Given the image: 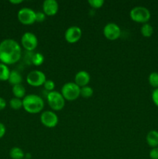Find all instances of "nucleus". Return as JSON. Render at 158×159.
<instances>
[{"label":"nucleus","instance_id":"22","mask_svg":"<svg viewBox=\"0 0 158 159\" xmlns=\"http://www.w3.org/2000/svg\"><path fill=\"white\" fill-rule=\"evenodd\" d=\"M149 84L151 85L153 88H158V72L156 71H153L149 75L148 77Z\"/></svg>","mask_w":158,"mask_h":159},{"label":"nucleus","instance_id":"5","mask_svg":"<svg viewBox=\"0 0 158 159\" xmlns=\"http://www.w3.org/2000/svg\"><path fill=\"white\" fill-rule=\"evenodd\" d=\"M48 105L54 111L61 110L65 106V99L61 93L58 91L50 92L46 96Z\"/></svg>","mask_w":158,"mask_h":159},{"label":"nucleus","instance_id":"12","mask_svg":"<svg viewBox=\"0 0 158 159\" xmlns=\"http://www.w3.org/2000/svg\"><path fill=\"white\" fill-rule=\"evenodd\" d=\"M43 12L46 16H54L59 9V5L56 0H45L43 2Z\"/></svg>","mask_w":158,"mask_h":159},{"label":"nucleus","instance_id":"31","mask_svg":"<svg viewBox=\"0 0 158 159\" xmlns=\"http://www.w3.org/2000/svg\"><path fill=\"white\" fill-rule=\"evenodd\" d=\"M9 2L12 3V4H15V5H18L20 4V3L23 2V0H10Z\"/></svg>","mask_w":158,"mask_h":159},{"label":"nucleus","instance_id":"16","mask_svg":"<svg viewBox=\"0 0 158 159\" xmlns=\"http://www.w3.org/2000/svg\"><path fill=\"white\" fill-rule=\"evenodd\" d=\"M12 92L14 97L15 98L23 99L26 96V89L22 84L13 85L12 88Z\"/></svg>","mask_w":158,"mask_h":159},{"label":"nucleus","instance_id":"11","mask_svg":"<svg viewBox=\"0 0 158 159\" xmlns=\"http://www.w3.org/2000/svg\"><path fill=\"white\" fill-rule=\"evenodd\" d=\"M82 36V30L79 26H71L65 30L64 38L67 42L74 43L78 41Z\"/></svg>","mask_w":158,"mask_h":159},{"label":"nucleus","instance_id":"6","mask_svg":"<svg viewBox=\"0 0 158 159\" xmlns=\"http://www.w3.org/2000/svg\"><path fill=\"white\" fill-rule=\"evenodd\" d=\"M17 18L22 24L31 25L36 22V12L30 8H21L17 12Z\"/></svg>","mask_w":158,"mask_h":159},{"label":"nucleus","instance_id":"8","mask_svg":"<svg viewBox=\"0 0 158 159\" xmlns=\"http://www.w3.org/2000/svg\"><path fill=\"white\" fill-rule=\"evenodd\" d=\"M21 44L26 51H32L38 45V39L36 34L31 32H26L21 37Z\"/></svg>","mask_w":158,"mask_h":159},{"label":"nucleus","instance_id":"1","mask_svg":"<svg viewBox=\"0 0 158 159\" xmlns=\"http://www.w3.org/2000/svg\"><path fill=\"white\" fill-rule=\"evenodd\" d=\"M22 48L13 39L7 38L0 42V62L6 65H14L20 61Z\"/></svg>","mask_w":158,"mask_h":159},{"label":"nucleus","instance_id":"10","mask_svg":"<svg viewBox=\"0 0 158 159\" xmlns=\"http://www.w3.org/2000/svg\"><path fill=\"white\" fill-rule=\"evenodd\" d=\"M103 34L109 40H116L121 35V29L116 23H108L103 28Z\"/></svg>","mask_w":158,"mask_h":159},{"label":"nucleus","instance_id":"15","mask_svg":"<svg viewBox=\"0 0 158 159\" xmlns=\"http://www.w3.org/2000/svg\"><path fill=\"white\" fill-rule=\"evenodd\" d=\"M8 82H9V84H11L12 86L15 85L22 84V82H23L22 75L20 74V71H16V70H12V71H10V75H9Z\"/></svg>","mask_w":158,"mask_h":159},{"label":"nucleus","instance_id":"28","mask_svg":"<svg viewBox=\"0 0 158 159\" xmlns=\"http://www.w3.org/2000/svg\"><path fill=\"white\" fill-rule=\"evenodd\" d=\"M149 155H150V158L151 159H158V147L153 148L150 150Z\"/></svg>","mask_w":158,"mask_h":159},{"label":"nucleus","instance_id":"21","mask_svg":"<svg viewBox=\"0 0 158 159\" xmlns=\"http://www.w3.org/2000/svg\"><path fill=\"white\" fill-rule=\"evenodd\" d=\"M9 106L12 110H18L23 107V99L13 97L9 100Z\"/></svg>","mask_w":158,"mask_h":159},{"label":"nucleus","instance_id":"23","mask_svg":"<svg viewBox=\"0 0 158 159\" xmlns=\"http://www.w3.org/2000/svg\"><path fill=\"white\" fill-rule=\"evenodd\" d=\"M93 93V89L91 87L88 86V85H86V86H84L81 88L80 90V96H82L83 98H85V99H88V98H90L92 96Z\"/></svg>","mask_w":158,"mask_h":159},{"label":"nucleus","instance_id":"7","mask_svg":"<svg viewBox=\"0 0 158 159\" xmlns=\"http://www.w3.org/2000/svg\"><path fill=\"white\" fill-rule=\"evenodd\" d=\"M46 75L40 70H33L26 75V82L31 86H41L46 82Z\"/></svg>","mask_w":158,"mask_h":159},{"label":"nucleus","instance_id":"2","mask_svg":"<svg viewBox=\"0 0 158 159\" xmlns=\"http://www.w3.org/2000/svg\"><path fill=\"white\" fill-rule=\"evenodd\" d=\"M23 107L27 113L36 114L43 110L44 107V101L38 95H26L23 99Z\"/></svg>","mask_w":158,"mask_h":159},{"label":"nucleus","instance_id":"13","mask_svg":"<svg viewBox=\"0 0 158 159\" xmlns=\"http://www.w3.org/2000/svg\"><path fill=\"white\" fill-rule=\"evenodd\" d=\"M91 80V76L90 74L86 71H79L76 73L74 76V82L78 85L80 88L88 85Z\"/></svg>","mask_w":158,"mask_h":159},{"label":"nucleus","instance_id":"32","mask_svg":"<svg viewBox=\"0 0 158 159\" xmlns=\"http://www.w3.org/2000/svg\"><path fill=\"white\" fill-rule=\"evenodd\" d=\"M24 159H26V158H24Z\"/></svg>","mask_w":158,"mask_h":159},{"label":"nucleus","instance_id":"30","mask_svg":"<svg viewBox=\"0 0 158 159\" xmlns=\"http://www.w3.org/2000/svg\"><path fill=\"white\" fill-rule=\"evenodd\" d=\"M6 107V101L2 97H0V110H4Z\"/></svg>","mask_w":158,"mask_h":159},{"label":"nucleus","instance_id":"17","mask_svg":"<svg viewBox=\"0 0 158 159\" xmlns=\"http://www.w3.org/2000/svg\"><path fill=\"white\" fill-rule=\"evenodd\" d=\"M9 157L12 159H24L25 153L20 148L13 147L9 151Z\"/></svg>","mask_w":158,"mask_h":159},{"label":"nucleus","instance_id":"29","mask_svg":"<svg viewBox=\"0 0 158 159\" xmlns=\"http://www.w3.org/2000/svg\"><path fill=\"white\" fill-rule=\"evenodd\" d=\"M6 126H5L2 123L0 122V139H1V138H2L3 137L5 136V134H6Z\"/></svg>","mask_w":158,"mask_h":159},{"label":"nucleus","instance_id":"14","mask_svg":"<svg viewBox=\"0 0 158 159\" xmlns=\"http://www.w3.org/2000/svg\"><path fill=\"white\" fill-rule=\"evenodd\" d=\"M147 143L150 147L153 148L158 147V131L155 130H152L147 133L146 137Z\"/></svg>","mask_w":158,"mask_h":159},{"label":"nucleus","instance_id":"18","mask_svg":"<svg viewBox=\"0 0 158 159\" xmlns=\"http://www.w3.org/2000/svg\"><path fill=\"white\" fill-rule=\"evenodd\" d=\"M10 71L8 65L0 62V81H8Z\"/></svg>","mask_w":158,"mask_h":159},{"label":"nucleus","instance_id":"4","mask_svg":"<svg viewBox=\"0 0 158 159\" xmlns=\"http://www.w3.org/2000/svg\"><path fill=\"white\" fill-rule=\"evenodd\" d=\"M80 90L81 88L75 82H68L64 84L60 93L65 100L74 101L80 96Z\"/></svg>","mask_w":158,"mask_h":159},{"label":"nucleus","instance_id":"27","mask_svg":"<svg viewBox=\"0 0 158 159\" xmlns=\"http://www.w3.org/2000/svg\"><path fill=\"white\" fill-rule=\"evenodd\" d=\"M152 100H153V103L158 107V88L157 89H154L153 92H152Z\"/></svg>","mask_w":158,"mask_h":159},{"label":"nucleus","instance_id":"20","mask_svg":"<svg viewBox=\"0 0 158 159\" xmlns=\"http://www.w3.org/2000/svg\"><path fill=\"white\" fill-rule=\"evenodd\" d=\"M31 61L36 66H40L44 61V56L43 54L40 52H37L35 54H33V55L32 56V58H31Z\"/></svg>","mask_w":158,"mask_h":159},{"label":"nucleus","instance_id":"25","mask_svg":"<svg viewBox=\"0 0 158 159\" xmlns=\"http://www.w3.org/2000/svg\"><path fill=\"white\" fill-rule=\"evenodd\" d=\"M43 87H44V89L46 90H47V91L50 92H52L54 91V88H55V83L54 82V81L51 80V79H46V82H44V84H43Z\"/></svg>","mask_w":158,"mask_h":159},{"label":"nucleus","instance_id":"24","mask_svg":"<svg viewBox=\"0 0 158 159\" xmlns=\"http://www.w3.org/2000/svg\"><path fill=\"white\" fill-rule=\"evenodd\" d=\"M104 0H88V4L94 9H99L104 5Z\"/></svg>","mask_w":158,"mask_h":159},{"label":"nucleus","instance_id":"9","mask_svg":"<svg viewBox=\"0 0 158 159\" xmlns=\"http://www.w3.org/2000/svg\"><path fill=\"white\" fill-rule=\"evenodd\" d=\"M40 122L46 127L53 128L58 124V116L54 111L46 110L40 115Z\"/></svg>","mask_w":158,"mask_h":159},{"label":"nucleus","instance_id":"19","mask_svg":"<svg viewBox=\"0 0 158 159\" xmlns=\"http://www.w3.org/2000/svg\"><path fill=\"white\" fill-rule=\"evenodd\" d=\"M140 33L144 37H150L153 34V27L149 23H143L140 28Z\"/></svg>","mask_w":158,"mask_h":159},{"label":"nucleus","instance_id":"26","mask_svg":"<svg viewBox=\"0 0 158 159\" xmlns=\"http://www.w3.org/2000/svg\"><path fill=\"white\" fill-rule=\"evenodd\" d=\"M46 19V14L43 11H37L36 12V21L37 22H43Z\"/></svg>","mask_w":158,"mask_h":159},{"label":"nucleus","instance_id":"3","mask_svg":"<svg viewBox=\"0 0 158 159\" xmlns=\"http://www.w3.org/2000/svg\"><path fill=\"white\" fill-rule=\"evenodd\" d=\"M129 16L132 20L136 22V23H143V24L148 23L151 17L150 10L147 7L142 6H137L133 7L130 10Z\"/></svg>","mask_w":158,"mask_h":159}]
</instances>
